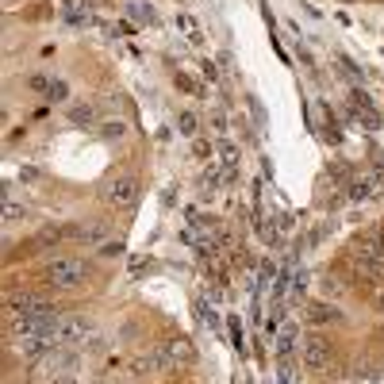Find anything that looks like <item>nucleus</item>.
<instances>
[{
    "label": "nucleus",
    "instance_id": "9",
    "mask_svg": "<svg viewBox=\"0 0 384 384\" xmlns=\"http://www.w3.org/2000/svg\"><path fill=\"white\" fill-rule=\"evenodd\" d=\"M307 319H312V323H331V319H338V312L326 307V304H312V307H307Z\"/></svg>",
    "mask_w": 384,
    "mask_h": 384
},
{
    "label": "nucleus",
    "instance_id": "11",
    "mask_svg": "<svg viewBox=\"0 0 384 384\" xmlns=\"http://www.w3.org/2000/svg\"><path fill=\"white\" fill-rule=\"evenodd\" d=\"M292 342H296V331H292V326H284L281 338H277V354L289 357V354H292Z\"/></svg>",
    "mask_w": 384,
    "mask_h": 384
},
{
    "label": "nucleus",
    "instance_id": "1",
    "mask_svg": "<svg viewBox=\"0 0 384 384\" xmlns=\"http://www.w3.org/2000/svg\"><path fill=\"white\" fill-rule=\"evenodd\" d=\"M46 281L62 292L81 289V284H85V261L81 258H54L51 265H46Z\"/></svg>",
    "mask_w": 384,
    "mask_h": 384
},
{
    "label": "nucleus",
    "instance_id": "15",
    "mask_svg": "<svg viewBox=\"0 0 384 384\" xmlns=\"http://www.w3.org/2000/svg\"><path fill=\"white\" fill-rule=\"evenodd\" d=\"M104 135H108V138H124V135H127V127L119 124V119H112V124H104Z\"/></svg>",
    "mask_w": 384,
    "mask_h": 384
},
{
    "label": "nucleus",
    "instance_id": "2",
    "mask_svg": "<svg viewBox=\"0 0 384 384\" xmlns=\"http://www.w3.org/2000/svg\"><path fill=\"white\" fill-rule=\"evenodd\" d=\"M334 362V346L323 338V334H307L304 338V365L312 373H326Z\"/></svg>",
    "mask_w": 384,
    "mask_h": 384
},
{
    "label": "nucleus",
    "instance_id": "8",
    "mask_svg": "<svg viewBox=\"0 0 384 384\" xmlns=\"http://www.w3.org/2000/svg\"><path fill=\"white\" fill-rule=\"evenodd\" d=\"M100 227H65V239H77V242H100Z\"/></svg>",
    "mask_w": 384,
    "mask_h": 384
},
{
    "label": "nucleus",
    "instance_id": "4",
    "mask_svg": "<svg viewBox=\"0 0 384 384\" xmlns=\"http://www.w3.org/2000/svg\"><path fill=\"white\" fill-rule=\"evenodd\" d=\"M169 365H173V362L166 357V350L154 346L150 354H138L135 362H131V373H138V377L146 373V377H150V373H161V369H169Z\"/></svg>",
    "mask_w": 384,
    "mask_h": 384
},
{
    "label": "nucleus",
    "instance_id": "18",
    "mask_svg": "<svg viewBox=\"0 0 384 384\" xmlns=\"http://www.w3.org/2000/svg\"><path fill=\"white\" fill-rule=\"evenodd\" d=\"M62 96H65V85H62V81H54V85H51V100H62Z\"/></svg>",
    "mask_w": 384,
    "mask_h": 384
},
{
    "label": "nucleus",
    "instance_id": "16",
    "mask_svg": "<svg viewBox=\"0 0 384 384\" xmlns=\"http://www.w3.org/2000/svg\"><path fill=\"white\" fill-rule=\"evenodd\" d=\"M131 12H135V20H146V23H150V20H154V12H150V4H146V8H143V4H131Z\"/></svg>",
    "mask_w": 384,
    "mask_h": 384
},
{
    "label": "nucleus",
    "instance_id": "22",
    "mask_svg": "<svg viewBox=\"0 0 384 384\" xmlns=\"http://www.w3.org/2000/svg\"><path fill=\"white\" fill-rule=\"evenodd\" d=\"M377 307H380V315H384V289L377 292Z\"/></svg>",
    "mask_w": 384,
    "mask_h": 384
},
{
    "label": "nucleus",
    "instance_id": "19",
    "mask_svg": "<svg viewBox=\"0 0 384 384\" xmlns=\"http://www.w3.org/2000/svg\"><path fill=\"white\" fill-rule=\"evenodd\" d=\"M200 69H204V77H208V81H216V77H219V69H216V65H211V62H204Z\"/></svg>",
    "mask_w": 384,
    "mask_h": 384
},
{
    "label": "nucleus",
    "instance_id": "23",
    "mask_svg": "<svg viewBox=\"0 0 384 384\" xmlns=\"http://www.w3.org/2000/svg\"><path fill=\"white\" fill-rule=\"evenodd\" d=\"M8 4H12V0H8Z\"/></svg>",
    "mask_w": 384,
    "mask_h": 384
},
{
    "label": "nucleus",
    "instance_id": "21",
    "mask_svg": "<svg viewBox=\"0 0 384 384\" xmlns=\"http://www.w3.org/2000/svg\"><path fill=\"white\" fill-rule=\"evenodd\" d=\"M177 85H181V88H185V93H196V85H192V81H189V77H181V73H177Z\"/></svg>",
    "mask_w": 384,
    "mask_h": 384
},
{
    "label": "nucleus",
    "instance_id": "20",
    "mask_svg": "<svg viewBox=\"0 0 384 384\" xmlns=\"http://www.w3.org/2000/svg\"><path fill=\"white\" fill-rule=\"evenodd\" d=\"M31 88H35V93H46L51 85H46V77H31Z\"/></svg>",
    "mask_w": 384,
    "mask_h": 384
},
{
    "label": "nucleus",
    "instance_id": "6",
    "mask_svg": "<svg viewBox=\"0 0 384 384\" xmlns=\"http://www.w3.org/2000/svg\"><path fill=\"white\" fill-rule=\"evenodd\" d=\"M161 350H166V357H169V362H192V357H196V350H192V342L189 338H173V342H166V346H161Z\"/></svg>",
    "mask_w": 384,
    "mask_h": 384
},
{
    "label": "nucleus",
    "instance_id": "7",
    "mask_svg": "<svg viewBox=\"0 0 384 384\" xmlns=\"http://www.w3.org/2000/svg\"><path fill=\"white\" fill-rule=\"evenodd\" d=\"M357 269H362L365 277H373V281H384V254L377 258H365V261H354Z\"/></svg>",
    "mask_w": 384,
    "mask_h": 384
},
{
    "label": "nucleus",
    "instance_id": "17",
    "mask_svg": "<svg viewBox=\"0 0 384 384\" xmlns=\"http://www.w3.org/2000/svg\"><path fill=\"white\" fill-rule=\"evenodd\" d=\"M51 384H77V377H73V373H54Z\"/></svg>",
    "mask_w": 384,
    "mask_h": 384
},
{
    "label": "nucleus",
    "instance_id": "12",
    "mask_svg": "<svg viewBox=\"0 0 384 384\" xmlns=\"http://www.w3.org/2000/svg\"><path fill=\"white\" fill-rule=\"evenodd\" d=\"M69 119L73 124H93V108H88V104H77V108H69Z\"/></svg>",
    "mask_w": 384,
    "mask_h": 384
},
{
    "label": "nucleus",
    "instance_id": "3",
    "mask_svg": "<svg viewBox=\"0 0 384 384\" xmlns=\"http://www.w3.org/2000/svg\"><path fill=\"white\" fill-rule=\"evenodd\" d=\"M104 200H108L112 208H135V200H138V181H135V177H119V181H112L108 192H104Z\"/></svg>",
    "mask_w": 384,
    "mask_h": 384
},
{
    "label": "nucleus",
    "instance_id": "13",
    "mask_svg": "<svg viewBox=\"0 0 384 384\" xmlns=\"http://www.w3.org/2000/svg\"><path fill=\"white\" fill-rule=\"evenodd\" d=\"M350 196H354V200H369V196H373V181H357V185H350Z\"/></svg>",
    "mask_w": 384,
    "mask_h": 384
},
{
    "label": "nucleus",
    "instance_id": "5",
    "mask_svg": "<svg viewBox=\"0 0 384 384\" xmlns=\"http://www.w3.org/2000/svg\"><path fill=\"white\" fill-rule=\"evenodd\" d=\"M85 334H88V323L81 319V315L62 319V326H58V342H62V346H77V342H85Z\"/></svg>",
    "mask_w": 384,
    "mask_h": 384
},
{
    "label": "nucleus",
    "instance_id": "14",
    "mask_svg": "<svg viewBox=\"0 0 384 384\" xmlns=\"http://www.w3.org/2000/svg\"><path fill=\"white\" fill-rule=\"evenodd\" d=\"M177 127H181V135H196V116L192 112H181V116H177Z\"/></svg>",
    "mask_w": 384,
    "mask_h": 384
},
{
    "label": "nucleus",
    "instance_id": "10",
    "mask_svg": "<svg viewBox=\"0 0 384 384\" xmlns=\"http://www.w3.org/2000/svg\"><path fill=\"white\" fill-rule=\"evenodd\" d=\"M23 219H27V208H20V204L8 200V204H4V223L15 227V223H23Z\"/></svg>",
    "mask_w": 384,
    "mask_h": 384
}]
</instances>
